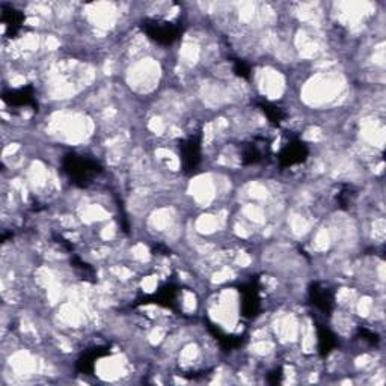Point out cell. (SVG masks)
<instances>
[{
    "label": "cell",
    "instance_id": "5",
    "mask_svg": "<svg viewBox=\"0 0 386 386\" xmlns=\"http://www.w3.org/2000/svg\"><path fill=\"white\" fill-rule=\"evenodd\" d=\"M270 139L265 136H254L251 141L241 145L240 160L243 166H254L263 163L270 154Z\"/></svg>",
    "mask_w": 386,
    "mask_h": 386
},
{
    "label": "cell",
    "instance_id": "7",
    "mask_svg": "<svg viewBox=\"0 0 386 386\" xmlns=\"http://www.w3.org/2000/svg\"><path fill=\"white\" fill-rule=\"evenodd\" d=\"M308 302L314 309L329 317L335 309L334 290L321 283H311L308 287Z\"/></svg>",
    "mask_w": 386,
    "mask_h": 386
},
{
    "label": "cell",
    "instance_id": "10",
    "mask_svg": "<svg viewBox=\"0 0 386 386\" xmlns=\"http://www.w3.org/2000/svg\"><path fill=\"white\" fill-rule=\"evenodd\" d=\"M109 355H110V349L108 345H95L92 349H88L76 360V372L80 374L90 376L94 373L95 362Z\"/></svg>",
    "mask_w": 386,
    "mask_h": 386
},
{
    "label": "cell",
    "instance_id": "8",
    "mask_svg": "<svg viewBox=\"0 0 386 386\" xmlns=\"http://www.w3.org/2000/svg\"><path fill=\"white\" fill-rule=\"evenodd\" d=\"M3 103L10 108H30L32 110H38V101L35 96V90L32 85L11 90L3 94Z\"/></svg>",
    "mask_w": 386,
    "mask_h": 386
},
{
    "label": "cell",
    "instance_id": "15",
    "mask_svg": "<svg viewBox=\"0 0 386 386\" xmlns=\"http://www.w3.org/2000/svg\"><path fill=\"white\" fill-rule=\"evenodd\" d=\"M358 196V190L355 189V186L352 184H340L338 187V192L335 193V201H336V207L341 208V210H347V208L352 207L353 201Z\"/></svg>",
    "mask_w": 386,
    "mask_h": 386
},
{
    "label": "cell",
    "instance_id": "18",
    "mask_svg": "<svg viewBox=\"0 0 386 386\" xmlns=\"http://www.w3.org/2000/svg\"><path fill=\"white\" fill-rule=\"evenodd\" d=\"M358 336L360 338V340H364L365 343H368L369 345H373V347H377V345H379V343H380L379 335H377L373 331H369V329H367V327H362V326L358 329Z\"/></svg>",
    "mask_w": 386,
    "mask_h": 386
},
{
    "label": "cell",
    "instance_id": "6",
    "mask_svg": "<svg viewBox=\"0 0 386 386\" xmlns=\"http://www.w3.org/2000/svg\"><path fill=\"white\" fill-rule=\"evenodd\" d=\"M309 156V147L307 142H303L302 139L294 138L290 139L283 150L278 152V163L281 167H293L297 165H302L307 162V159Z\"/></svg>",
    "mask_w": 386,
    "mask_h": 386
},
{
    "label": "cell",
    "instance_id": "3",
    "mask_svg": "<svg viewBox=\"0 0 386 386\" xmlns=\"http://www.w3.org/2000/svg\"><path fill=\"white\" fill-rule=\"evenodd\" d=\"M179 152L183 172L186 175L195 174L203 160V133H190L187 138L180 141Z\"/></svg>",
    "mask_w": 386,
    "mask_h": 386
},
{
    "label": "cell",
    "instance_id": "14",
    "mask_svg": "<svg viewBox=\"0 0 386 386\" xmlns=\"http://www.w3.org/2000/svg\"><path fill=\"white\" fill-rule=\"evenodd\" d=\"M256 106L260 108V110L265 115V118L269 119V123L272 125L279 127L287 119V112L283 108H279L276 104H273L267 100L264 99L256 100Z\"/></svg>",
    "mask_w": 386,
    "mask_h": 386
},
{
    "label": "cell",
    "instance_id": "17",
    "mask_svg": "<svg viewBox=\"0 0 386 386\" xmlns=\"http://www.w3.org/2000/svg\"><path fill=\"white\" fill-rule=\"evenodd\" d=\"M232 70H234L236 72V76H238L240 79H245V80H249L251 79V74H252V70H251V65L243 59H232Z\"/></svg>",
    "mask_w": 386,
    "mask_h": 386
},
{
    "label": "cell",
    "instance_id": "1",
    "mask_svg": "<svg viewBox=\"0 0 386 386\" xmlns=\"http://www.w3.org/2000/svg\"><path fill=\"white\" fill-rule=\"evenodd\" d=\"M62 169L67 179L76 187L86 189L103 174V166L92 157L67 152L62 159Z\"/></svg>",
    "mask_w": 386,
    "mask_h": 386
},
{
    "label": "cell",
    "instance_id": "2",
    "mask_svg": "<svg viewBox=\"0 0 386 386\" xmlns=\"http://www.w3.org/2000/svg\"><path fill=\"white\" fill-rule=\"evenodd\" d=\"M141 29L151 41L160 45H171L179 41L183 29L179 23L167 20H156V19H143L141 21Z\"/></svg>",
    "mask_w": 386,
    "mask_h": 386
},
{
    "label": "cell",
    "instance_id": "20",
    "mask_svg": "<svg viewBox=\"0 0 386 386\" xmlns=\"http://www.w3.org/2000/svg\"><path fill=\"white\" fill-rule=\"evenodd\" d=\"M53 238H54L56 243H58L59 246H62L63 249H65L67 252L72 254V245L70 243V241H68L67 238H63V237H62V236H59V234H53Z\"/></svg>",
    "mask_w": 386,
    "mask_h": 386
},
{
    "label": "cell",
    "instance_id": "9",
    "mask_svg": "<svg viewBox=\"0 0 386 386\" xmlns=\"http://www.w3.org/2000/svg\"><path fill=\"white\" fill-rule=\"evenodd\" d=\"M0 12H2L0 14V20H2V24L5 28V37L15 38L21 32L26 17H24V14L19 11L17 8L6 3L0 5Z\"/></svg>",
    "mask_w": 386,
    "mask_h": 386
},
{
    "label": "cell",
    "instance_id": "16",
    "mask_svg": "<svg viewBox=\"0 0 386 386\" xmlns=\"http://www.w3.org/2000/svg\"><path fill=\"white\" fill-rule=\"evenodd\" d=\"M71 265L80 273V275L83 276V279H88V281H91V283H95V270H94L92 265L85 263L83 260H80L79 256L74 255V254L71 255Z\"/></svg>",
    "mask_w": 386,
    "mask_h": 386
},
{
    "label": "cell",
    "instance_id": "4",
    "mask_svg": "<svg viewBox=\"0 0 386 386\" xmlns=\"http://www.w3.org/2000/svg\"><path fill=\"white\" fill-rule=\"evenodd\" d=\"M240 294H241V305L240 312L241 316L247 320H252L258 316L261 311V296H260V283L256 278L240 285Z\"/></svg>",
    "mask_w": 386,
    "mask_h": 386
},
{
    "label": "cell",
    "instance_id": "19",
    "mask_svg": "<svg viewBox=\"0 0 386 386\" xmlns=\"http://www.w3.org/2000/svg\"><path fill=\"white\" fill-rule=\"evenodd\" d=\"M283 376H284L283 368H281V367L275 368L273 372H270L267 374V382L272 383V385H278V383H281V380H283Z\"/></svg>",
    "mask_w": 386,
    "mask_h": 386
},
{
    "label": "cell",
    "instance_id": "11",
    "mask_svg": "<svg viewBox=\"0 0 386 386\" xmlns=\"http://www.w3.org/2000/svg\"><path fill=\"white\" fill-rule=\"evenodd\" d=\"M176 296H179V287H176L175 284H166L163 287H160L154 294L145 296L143 299L138 301V305L156 303V305H160V307L175 309Z\"/></svg>",
    "mask_w": 386,
    "mask_h": 386
},
{
    "label": "cell",
    "instance_id": "13",
    "mask_svg": "<svg viewBox=\"0 0 386 386\" xmlns=\"http://www.w3.org/2000/svg\"><path fill=\"white\" fill-rule=\"evenodd\" d=\"M317 331V347H318V353L323 358L329 356L331 353L338 347V340L335 334L329 329L327 326L317 323L316 326Z\"/></svg>",
    "mask_w": 386,
    "mask_h": 386
},
{
    "label": "cell",
    "instance_id": "12",
    "mask_svg": "<svg viewBox=\"0 0 386 386\" xmlns=\"http://www.w3.org/2000/svg\"><path fill=\"white\" fill-rule=\"evenodd\" d=\"M207 327H208V332L213 335L214 340L219 344V347L223 352H232V350H237L238 347L245 344L246 338L243 335H228L225 334L221 327H217L216 325L210 323V321H207Z\"/></svg>",
    "mask_w": 386,
    "mask_h": 386
}]
</instances>
